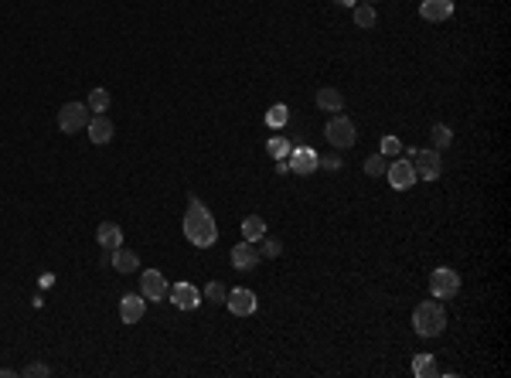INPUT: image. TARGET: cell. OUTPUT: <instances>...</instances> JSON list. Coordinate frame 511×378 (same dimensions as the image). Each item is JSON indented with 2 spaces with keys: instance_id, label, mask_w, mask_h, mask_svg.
<instances>
[{
  "instance_id": "d4e9b609",
  "label": "cell",
  "mask_w": 511,
  "mask_h": 378,
  "mask_svg": "<svg viewBox=\"0 0 511 378\" xmlns=\"http://www.w3.org/2000/svg\"><path fill=\"white\" fill-rule=\"evenodd\" d=\"M266 150H269V157H277V160H287V157H290V143L283 140V137H273V140L266 143Z\"/></svg>"
},
{
  "instance_id": "8fae6325",
  "label": "cell",
  "mask_w": 511,
  "mask_h": 378,
  "mask_svg": "<svg viewBox=\"0 0 511 378\" xmlns=\"http://www.w3.org/2000/svg\"><path fill=\"white\" fill-rule=\"evenodd\" d=\"M290 171H296V174H314L317 167H321V157H317V150H310V147H296V150H290Z\"/></svg>"
},
{
  "instance_id": "cb8c5ba5",
  "label": "cell",
  "mask_w": 511,
  "mask_h": 378,
  "mask_svg": "<svg viewBox=\"0 0 511 378\" xmlns=\"http://www.w3.org/2000/svg\"><path fill=\"white\" fill-rule=\"evenodd\" d=\"M287 120H290V110H287L283 103H277L273 110L266 112V123L273 126V130H279V126H287Z\"/></svg>"
},
{
  "instance_id": "9a60e30c",
  "label": "cell",
  "mask_w": 511,
  "mask_h": 378,
  "mask_svg": "<svg viewBox=\"0 0 511 378\" xmlns=\"http://www.w3.org/2000/svg\"><path fill=\"white\" fill-rule=\"evenodd\" d=\"M86 133H89V140L93 143L103 147V143L113 140V133H116V130H113V123H109L106 112H93V120H89V126H86Z\"/></svg>"
},
{
  "instance_id": "484cf974",
  "label": "cell",
  "mask_w": 511,
  "mask_h": 378,
  "mask_svg": "<svg viewBox=\"0 0 511 378\" xmlns=\"http://www.w3.org/2000/svg\"><path fill=\"white\" fill-rule=\"evenodd\" d=\"M413 372H416L419 378H426V375H436L440 368L433 364V358H430V355H416V364H413Z\"/></svg>"
},
{
  "instance_id": "44dd1931",
  "label": "cell",
  "mask_w": 511,
  "mask_h": 378,
  "mask_svg": "<svg viewBox=\"0 0 511 378\" xmlns=\"http://www.w3.org/2000/svg\"><path fill=\"white\" fill-rule=\"evenodd\" d=\"M109 103H113V99H109V89H93L89 99H86V106H89L93 112H106Z\"/></svg>"
},
{
  "instance_id": "d6a6232c",
  "label": "cell",
  "mask_w": 511,
  "mask_h": 378,
  "mask_svg": "<svg viewBox=\"0 0 511 378\" xmlns=\"http://www.w3.org/2000/svg\"><path fill=\"white\" fill-rule=\"evenodd\" d=\"M338 4H341V7H355L358 0H338Z\"/></svg>"
},
{
  "instance_id": "f546056e",
  "label": "cell",
  "mask_w": 511,
  "mask_h": 378,
  "mask_svg": "<svg viewBox=\"0 0 511 378\" xmlns=\"http://www.w3.org/2000/svg\"><path fill=\"white\" fill-rule=\"evenodd\" d=\"M396 154H403L399 137H386V140H382V157H396Z\"/></svg>"
},
{
  "instance_id": "ffe728a7",
  "label": "cell",
  "mask_w": 511,
  "mask_h": 378,
  "mask_svg": "<svg viewBox=\"0 0 511 378\" xmlns=\"http://www.w3.org/2000/svg\"><path fill=\"white\" fill-rule=\"evenodd\" d=\"M351 11H355V24H358V28H361V31H372L375 21H378V14H375L372 4H355Z\"/></svg>"
},
{
  "instance_id": "83f0119b",
  "label": "cell",
  "mask_w": 511,
  "mask_h": 378,
  "mask_svg": "<svg viewBox=\"0 0 511 378\" xmlns=\"http://www.w3.org/2000/svg\"><path fill=\"white\" fill-rule=\"evenodd\" d=\"M21 375L24 378H48L51 375V368H48L45 362H28L24 368H21Z\"/></svg>"
},
{
  "instance_id": "ba28073f",
  "label": "cell",
  "mask_w": 511,
  "mask_h": 378,
  "mask_svg": "<svg viewBox=\"0 0 511 378\" xmlns=\"http://www.w3.org/2000/svg\"><path fill=\"white\" fill-rule=\"evenodd\" d=\"M386 177H388V184L396 191H409L413 184H416V171H413V160L409 157H399V160H392L386 167Z\"/></svg>"
},
{
  "instance_id": "d6986e66",
  "label": "cell",
  "mask_w": 511,
  "mask_h": 378,
  "mask_svg": "<svg viewBox=\"0 0 511 378\" xmlns=\"http://www.w3.org/2000/svg\"><path fill=\"white\" fill-rule=\"evenodd\" d=\"M263 236H266V219L246 215V219H242V238H246V242H259Z\"/></svg>"
},
{
  "instance_id": "e0dca14e",
  "label": "cell",
  "mask_w": 511,
  "mask_h": 378,
  "mask_svg": "<svg viewBox=\"0 0 511 378\" xmlns=\"http://www.w3.org/2000/svg\"><path fill=\"white\" fill-rule=\"evenodd\" d=\"M317 110L341 112V110H344V93H341V89H334V85H324V89H317Z\"/></svg>"
},
{
  "instance_id": "4dcf8cb0",
  "label": "cell",
  "mask_w": 511,
  "mask_h": 378,
  "mask_svg": "<svg viewBox=\"0 0 511 378\" xmlns=\"http://www.w3.org/2000/svg\"><path fill=\"white\" fill-rule=\"evenodd\" d=\"M321 164H324L327 171H341V164H344V160L338 157V154H334V157H327V160H321Z\"/></svg>"
},
{
  "instance_id": "9c48e42d",
  "label": "cell",
  "mask_w": 511,
  "mask_h": 378,
  "mask_svg": "<svg viewBox=\"0 0 511 378\" xmlns=\"http://www.w3.org/2000/svg\"><path fill=\"white\" fill-rule=\"evenodd\" d=\"M167 290H170V283L164 280L160 269H143V273H140V293L147 300H160V303H164V300H167Z\"/></svg>"
},
{
  "instance_id": "7402d4cb",
  "label": "cell",
  "mask_w": 511,
  "mask_h": 378,
  "mask_svg": "<svg viewBox=\"0 0 511 378\" xmlns=\"http://www.w3.org/2000/svg\"><path fill=\"white\" fill-rule=\"evenodd\" d=\"M279 252H283V242H279V238H269V236L259 238V259H277Z\"/></svg>"
},
{
  "instance_id": "30bf717a",
  "label": "cell",
  "mask_w": 511,
  "mask_h": 378,
  "mask_svg": "<svg viewBox=\"0 0 511 378\" xmlns=\"http://www.w3.org/2000/svg\"><path fill=\"white\" fill-rule=\"evenodd\" d=\"M225 307H229L235 317H249V314H256L259 300H256V293H252V290L239 286V290H229V297H225Z\"/></svg>"
},
{
  "instance_id": "277c9868",
  "label": "cell",
  "mask_w": 511,
  "mask_h": 378,
  "mask_svg": "<svg viewBox=\"0 0 511 378\" xmlns=\"http://www.w3.org/2000/svg\"><path fill=\"white\" fill-rule=\"evenodd\" d=\"M430 293H433V300H450L460 293V273L450 266H436L433 273H430Z\"/></svg>"
},
{
  "instance_id": "3957f363",
  "label": "cell",
  "mask_w": 511,
  "mask_h": 378,
  "mask_svg": "<svg viewBox=\"0 0 511 378\" xmlns=\"http://www.w3.org/2000/svg\"><path fill=\"white\" fill-rule=\"evenodd\" d=\"M324 137H327V143H331V147L348 150V147H355L358 130H355V123H351L344 112H331V120H327V126H324Z\"/></svg>"
},
{
  "instance_id": "4316f807",
  "label": "cell",
  "mask_w": 511,
  "mask_h": 378,
  "mask_svg": "<svg viewBox=\"0 0 511 378\" xmlns=\"http://www.w3.org/2000/svg\"><path fill=\"white\" fill-rule=\"evenodd\" d=\"M386 157H382V154H372V157L365 160V174H368V177H382V174H386Z\"/></svg>"
},
{
  "instance_id": "1f68e13d",
  "label": "cell",
  "mask_w": 511,
  "mask_h": 378,
  "mask_svg": "<svg viewBox=\"0 0 511 378\" xmlns=\"http://www.w3.org/2000/svg\"><path fill=\"white\" fill-rule=\"evenodd\" d=\"M17 372H11V368H0V378H14Z\"/></svg>"
},
{
  "instance_id": "4fadbf2b",
  "label": "cell",
  "mask_w": 511,
  "mask_h": 378,
  "mask_svg": "<svg viewBox=\"0 0 511 378\" xmlns=\"http://www.w3.org/2000/svg\"><path fill=\"white\" fill-rule=\"evenodd\" d=\"M232 266L242 269V273H249V269L259 266V249H256V242H239V246H232Z\"/></svg>"
},
{
  "instance_id": "603a6c76",
  "label": "cell",
  "mask_w": 511,
  "mask_h": 378,
  "mask_svg": "<svg viewBox=\"0 0 511 378\" xmlns=\"http://www.w3.org/2000/svg\"><path fill=\"white\" fill-rule=\"evenodd\" d=\"M450 143H453V130H450L447 123H436L433 126V150H443Z\"/></svg>"
},
{
  "instance_id": "8992f818",
  "label": "cell",
  "mask_w": 511,
  "mask_h": 378,
  "mask_svg": "<svg viewBox=\"0 0 511 378\" xmlns=\"http://www.w3.org/2000/svg\"><path fill=\"white\" fill-rule=\"evenodd\" d=\"M406 157L413 160L416 181H436L440 177V154L436 150H409Z\"/></svg>"
},
{
  "instance_id": "836d02e7",
  "label": "cell",
  "mask_w": 511,
  "mask_h": 378,
  "mask_svg": "<svg viewBox=\"0 0 511 378\" xmlns=\"http://www.w3.org/2000/svg\"><path fill=\"white\" fill-rule=\"evenodd\" d=\"M361 4H375V0H361Z\"/></svg>"
},
{
  "instance_id": "52a82bcc",
  "label": "cell",
  "mask_w": 511,
  "mask_h": 378,
  "mask_svg": "<svg viewBox=\"0 0 511 378\" xmlns=\"http://www.w3.org/2000/svg\"><path fill=\"white\" fill-rule=\"evenodd\" d=\"M167 300L177 310H198L202 307V290L195 283H187V280H181V283H174L167 290Z\"/></svg>"
},
{
  "instance_id": "7a4b0ae2",
  "label": "cell",
  "mask_w": 511,
  "mask_h": 378,
  "mask_svg": "<svg viewBox=\"0 0 511 378\" xmlns=\"http://www.w3.org/2000/svg\"><path fill=\"white\" fill-rule=\"evenodd\" d=\"M413 327L419 337H440L447 331V314L440 307V300H423L416 310H413Z\"/></svg>"
},
{
  "instance_id": "6da1fadb",
  "label": "cell",
  "mask_w": 511,
  "mask_h": 378,
  "mask_svg": "<svg viewBox=\"0 0 511 378\" xmlns=\"http://www.w3.org/2000/svg\"><path fill=\"white\" fill-rule=\"evenodd\" d=\"M185 238L198 249H212L218 242V225L212 219V211L202 198H187V211H185Z\"/></svg>"
},
{
  "instance_id": "5b68a950",
  "label": "cell",
  "mask_w": 511,
  "mask_h": 378,
  "mask_svg": "<svg viewBox=\"0 0 511 378\" xmlns=\"http://www.w3.org/2000/svg\"><path fill=\"white\" fill-rule=\"evenodd\" d=\"M89 120H93V110L86 103H65L58 110V130L62 133H82L89 126Z\"/></svg>"
},
{
  "instance_id": "ac0fdd59",
  "label": "cell",
  "mask_w": 511,
  "mask_h": 378,
  "mask_svg": "<svg viewBox=\"0 0 511 378\" xmlns=\"http://www.w3.org/2000/svg\"><path fill=\"white\" fill-rule=\"evenodd\" d=\"M113 269L116 273H123V276H130V273H137L140 269V256L133 249H113Z\"/></svg>"
},
{
  "instance_id": "5bb4252c",
  "label": "cell",
  "mask_w": 511,
  "mask_h": 378,
  "mask_svg": "<svg viewBox=\"0 0 511 378\" xmlns=\"http://www.w3.org/2000/svg\"><path fill=\"white\" fill-rule=\"evenodd\" d=\"M143 314H147V297L143 293H126L123 300H120V317H123V324H140L143 320Z\"/></svg>"
},
{
  "instance_id": "2e32d148",
  "label": "cell",
  "mask_w": 511,
  "mask_h": 378,
  "mask_svg": "<svg viewBox=\"0 0 511 378\" xmlns=\"http://www.w3.org/2000/svg\"><path fill=\"white\" fill-rule=\"evenodd\" d=\"M96 238H99L103 249H120V246H123V229H120L116 221H103V225L96 229Z\"/></svg>"
},
{
  "instance_id": "7c38bea8",
  "label": "cell",
  "mask_w": 511,
  "mask_h": 378,
  "mask_svg": "<svg viewBox=\"0 0 511 378\" xmlns=\"http://www.w3.org/2000/svg\"><path fill=\"white\" fill-rule=\"evenodd\" d=\"M419 17L430 21V24L450 21V17H453V0H423V4H419Z\"/></svg>"
},
{
  "instance_id": "f1b7e54d",
  "label": "cell",
  "mask_w": 511,
  "mask_h": 378,
  "mask_svg": "<svg viewBox=\"0 0 511 378\" xmlns=\"http://www.w3.org/2000/svg\"><path fill=\"white\" fill-rule=\"evenodd\" d=\"M205 297L212 300V303H225V297H229V290L218 283V280H212V283L205 286Z\"/></svg>"
}]
</instances>
